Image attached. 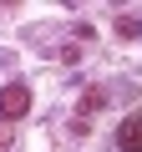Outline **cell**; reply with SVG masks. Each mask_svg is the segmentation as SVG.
Wrapping results in <instances>:
<instances>
[{
    "label": "cell",
    "mask_w": 142,
    "mask_h": 152,
    "mask_svg": "<svg viewBox=\"0 0 142 152\" xmlns=\"http://www.w3.org/2000/svg\"><path fill=\"white\" fill-rule=\"evenodd\" d=\"M117 147L122 152H142V117H127L117 127Z\"/></svg>",
    "instance_id": "obj_2"
},
{
    "label": "cell",
    "mask_w": 142,
    "mask_h": 152,
    "mask_svg": "<svg viewBox=\"0 0 142 152\" xmlns=\"http://www.w3.org/2000/svg\"><path fill=\"white\" fill-rule=\"evenodd\" d=\"M31 112V86L26 81H5V86H0V117H26Z\"/></svg>",
    "instance_id": "obj_1"
}]
</instances>
